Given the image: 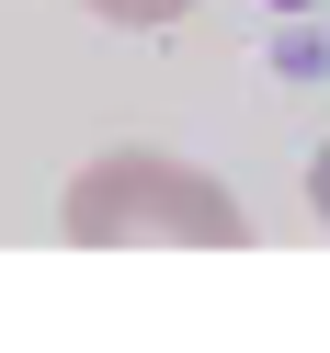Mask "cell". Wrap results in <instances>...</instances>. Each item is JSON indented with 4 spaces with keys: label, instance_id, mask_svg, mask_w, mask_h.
I'll use <instances>...</instances> for the list:
<instances>
[{
    "label": "cell",
    "instance_id": "cell-3",
    "mask_svg": "<svg viewBox=\"0 0 330 353\" xmlns=\"http://www.w3.org/2000/svg\"><path fill=\"white\" fill-rule=\"evenodd\" d=\"M307 205H319V228H330V148L307 160Z\"/></svg>",
    "mask_w": 330,
    "mask_h": 353
},
{
    "label": "cell",
    "instance_id": "cell-2",
    "mask_svg": "<svg viewBox=\"0 0 330 353\" xmlns=\"http://www.w3.org/2000/svg\"><path fill=\"white\" fill-rule=\"evenodd\" d=\"M92 23H125V34H160V23H183L194 0H80Z\"/></svg>",
    "mask_w": 330,
    "mask_h": 353
},
{
    "label": "cell",
    "instance_id": "cell-1",
    "mask_svg": "<svg viewBox=\"0 0 330 353\" xmlns=\"http://www.w3.org/2000/svg\"><path fill=\"white\" fill-rule=\"evenodd\" d=\"M57 228L80 251H239L251 239V205L216 171L171 160V148H103V160L69 171Z\"/></svg>",
    "mask_w": 330,
    "mask_h": 353
}]
</instances>
